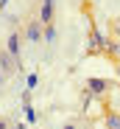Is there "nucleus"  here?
<instances>
[{
	"label": "nucleus",
	"mask_w": 120,
	"mask_h": 129,
	"mask_svg": "<svg viewBox=\"0 0 120 129\" xmlns=\"http://www.w3.org/2000/svg\"><path fill=\"white\" fill-rule=\"evenodd\" d=\"M23 34H25V42H34V45H39V42L45 39V23L39 14H31L25 23H23Z\"/></svg>",
	"instance_id": "1"
},
{
	"label": "nucleus",
	"mask_w": 120,
	"mask_h": 129,
	"mask_svg": "<svg viewBox=\"0 0 120 129\" xmlns=\"http://www.w3.org/2000/svg\"><path fill=\"white\" fill-rule=\"evenodd\" d=\"M25 42V34H23V28L20 31H11L9 34V39H6V51L14 56V59H20V45Z\"/></svg>",
	"instance_id": "2"
},
{
	"label": "nucleus",
	"mask_w": 120,
	"mask_h": 129,
	"mask_svg": "<svg viewBox=\"0 0 120 129\" xmlns=\"http://www.w3.org/2000/svg\"><path fill=\"white\" fill-rule=\"evenodd\" d=\"M39 17H42L45 25L53 23V0H42V6H39Z\"/></svg>",
	"instance_id": "3"
},
{
	"label": "nucleus",
	"mask_w": 120,
	"mask_h": 129,
	"mask_svg": "<svg viewBox=\"0 0 120 129\" xmlns=\"http://www.w3.org/2000/svg\"><path fill=\"white\" fill-rule=\"evenodd\" d=\"M106 126H109V129H120V115L109 112V115H106Z\"/></svg>",
	"instance_id": "4"
},
{
	"label": "nucleus",
	"mask_w": 120,
	"mask_h": 129,
	"mask_svg": "<svg viewBox=\"0 0 120 129\" xmlns=\"http://www.w3.org/2000/svg\"><path fill=\"white\" fill-rule=\"evenodd\" d=\"M109 51H112V56L120 62V42H112V45H109Z\"/></svg>",
	"instance_id": "5"
},
{
	"label": "nucleus",
	"mask_w": 120,
	"mask_h": 129,
	"mask_svg": "<svg viewBox=\"0 0 120 129\" xmlns=\"http://www.w3.org/2000/svg\"><path fill=\"white\" fill-rule=\"evenodd\" d=\"M53 37H56V31H53V23H50V25H45V39L53 42Z\"/></svg>",
	"instance_id": "6"
},
{
	"label": "nucleus",
	"mask_w": 120,
	"mask_h": 129,
	"mask_svg": "<svg viewBox=\"0 0 120 129\" xmlns=\"http://www.w3.org/2000/svg\"><path fill=\"white\" fill-rule=\"evenodd\" d=\"M89 87H92V90H103V81H98V79H95V81H89Z\"/></svg>",
	"instance_id": "7"
},
{
	"label": "nucleus",
	"mask_w": 120,
	"mask_h": 129,
	"mask_svg": "<svg viewBox=\"0 0 120 129\" xmlns=\"http://www.w3.org/2000/svg\"><path fill=\"white\" fill-rule=\"evenodd\" d=\"M112 31H114V34L120 37V20H114V23H112Z\"/></svg>",
	"instance_id": "8"
},
{
	"label": "nucleus",
	"mask_w": 120,
	"mask_h": 129,
	"mask_svg": "<svg viewBox=\"0 0 120 129\" xmlns=\"http://www.w3.org/2000/svg\"><path fill=\"white\" fill-rule=\"evenodd\" d=\"M6 79V68H3V56H0V81Z\"/></svg>",
	"instance_id": "9"
},
{
	"label": "nucleus",
	"mask_w": 120,
	"mask_h": 129,
	"mask_svg": "<svg viewBox=\"0 0 120 129\" xmlns=\"http://www.w3.org/2000/svg\"><path fill=\"white\" fill-rule=\"evenodd\" d=\"M62 129H78V123H73V121H70V123H64Z\"/></svg>",
	"instance_id": "10"
},
{
	"label": "nucleus",
	"mask_w": 120,
	"mask_h": 129,
	"mask_svg": "<svg viewBox=\"0 0 120 129\" xmlns=\"http://www.w3.org/2000/svg\"><path fill=\"white\" fill-rule=\"evenodd\" d=\"M0 129H9V121L6 118H0Z\"/></svg>",
	"instance_id": "11"
},
{
	"label": "nucleus",
	"mask_w": 120,
	"mask_h": 129,
	"mask_svg": "<svg viewBox=\"0 0 120 129\" xmlns=\"http://www.w3.org/2000/svg\"><path fill=\"white\" fill-rule=\"evenodd\" d=\"M117 73H120V64H117Z\"/></svg>",
	"instance_id": "12"
}]
</instances>
